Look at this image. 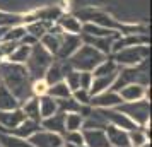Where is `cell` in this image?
Returning a JSON list of instances; mask_svg holds the SVG:
<instances>
[{"mask_svg": "<svg viewBox=\"0 0 152 147\" xmlns=\"http://www.w3.org/2000/svg\"><path fill=\"white\" fill-rule=\"evenodd\" d=\"M82 45V39H80V34H63L62 41H60V48H58V51H56V58L58 60H69L70 56L75 53L77 50H79V46Z\"/></svg>", "mask_w": 152, "mask_h": 147, "instance_id": "cell-9", "label": "cell"}, {"mask_svg": "<svg viewBox=\"0 0 152 147\" xmlns=\"http://www.w3.org/2000/svg\"><path fill=\"white\" fill-rule=\"evenodd\" d=\"M15 108H21V103L15 99V96L5 86L0 84V111H10Z\"/></svg>", "mask_w": 152, "mask_h": 147, "instance_id": "cell-19", "label": "cell"}, {"mask_svg": "<svg viewBox=\"0 0 152 147\" xmlns=\"http://www.w3.org/2000/svg\"><path fill=\"white\" fill-rule=\"evenodd\" d=\"M56 106L60 113H79V108H80V105L72 96L65 99H56Z\"/></svg>", "mask_w": 152, "mask_h": 147, "instance_id": "cell-28", "label": "cell"}, {"mask_svg": "<svg viewBox=\"0 0 152 147\" xmlns=\"http://www.w3.org/2000/svg\"><path fill=\"white\" fill-rule=\"evenodd\" d=\"M82 22H91V24H96V26H101V28L111 29V31H120L123 29L126 34H138L135 31H138V28L135 26H123V24H118L111 15H108L106 12H101V10H94V9H84V10H79L77 14H74Z\"/></svg>", "mask_w": 152, "mask_h": 147, "instance_id": "cell-2", "label": "cell"}, {"mask_svg": "<svg viewBox=\"0 0 152 147\" xmlns=\"http://www.w3.org/2000/svg\"><path fill=\"white\" fill-rule=\"evenodd\" d=\"M51 63H53V55L48 53L39 43H36L34 46H31V53H29L24 67L28 70L31 80H38V79L45 77V72L48 70Z\"/></svg>", "mask_w": 152, "mask_h": 147, "instance_id": "cell-4", "label": "cell"}, {"mask_svg": "<svg viewBox=\"0 0 152 147\" xmlns=\"http://www.w3.org/2000/svg\"><path fill=\"white\" fill-rule=\"evenodd\" d=\"M26 116L21 108H15L10 111H0V132H10L21 121H24Z\"/></svg>", "mask_w": 152, "mask_h": 147, "instance_id": "cell-11", "label": "cell"}, {"mask_svg": "<svg viewBox=\"0 0 152 147\" xmlns=\"http://www.w3.org/2000/svg\"><path fill=\"white\" fill-rule=\"evenodd\" d=\"M79 77H80V72L79 70H74V69H70L65 74V77H63V82L69 86V89L72 92L79 89Z\"/></svg>", "mask_w": 152, "mask_h": 147, "instance_id": "cell-30", "label": "cell"}, {"mask_svg": "<svg viewBox=\"0 0 152 147\" xmlns=\"http://www.w3.org/2000/svg\"><path fill=\"white\" fill-rule=\"evenodd\" d=\"M86 147H110L108 137L104 130L99 128H89V130H80Z\"/></svg>", "mask_w": 152, "mask_h": 147, "instance_id": "cell-12", "label": "cell"}, {"mask_svg": "<svg viewBox=\"0 0 152 147\" xmlns=\"http://www.w3.org/2000/svg\"><path fill=\"white\" fill-rule=\"evenodd\" d=\"M120 34H113V36H89V34H82L80 33V39L84 45H89L94 50L101 51L103 55H110L111 48H113V43Z\"/></svg>", "mask_w": 152, "mask_h": 147, "instance_id": "cell-8", "label": "cell"}, {"mask_svg": "<svg viewBox=\"0 0 152 147\" xmlns=\"http://www.w3.org/2000/svg\"><path fill=\"white\" fill-rule=\"evenodd\" d=\"M29 53H31V46H26V45L19 43V45L15 46L14 51H12V53L7 56V62L21 63V65H24V63H26V60H28Z\"/></svg>", "mask_w": 152, "mask_h": 147, "instance_id": "cell-25", "label": "cell"}, {"mask_svg": "<svg viewBox=\"0 0 152 147\" xmlns=\"http://www.w3.org/2000/svg\"><path fill=\"white\" fill-rule=\"evenodd\" d=\"M0 84L5 86L21 105L29 98H33V91H31L33 80L29 77L26 67L21 63H12L7 60L0 62Z\"/></svg>", "mask_w": 152, "mask_h": 147, "instance_id": "cell-1", "label": "cell"}, {"mask_svg": "<svg viewBox=\"0 0 152 147\" xmlns=\"http://www.w3.org/2000/svg\"><path fill=\"white\" fill-rule=\"evenodd\" d=\"M121 103H123V99L120 98V94L108 89V91H103L99 94H96V96H92L89 105L92 108H116Z\"/></svg>", "mask_w": 152, "mask_h": 147, "instance_id": "cell-10", "label": "cell"}, {"mask_svg": "<svg viewBox=\"0 0 152 147\" xmlns=\"http://www.w3.org/2000/svg\"><path fill=\"white\" fill-rule=\"evenodd\" d=\"M22 24V17L15 14H7V12H2L0 10V26H17Z\"/></svg>", "mask_w": 152, "mask_h": 147, "instance_id": "cell-31", "label": "cell"}, {"mask_svg": "<svg viewBox=\"0 0 152 147\" xmlns=\"http://www.w3.org/2000/svg\"><path fill=\"white\" fill-rule=\"evenodd\" d=\"M50 86L45 82V79H38V80H33V84H31V91H33V96L36 98H39V96H45L46 91H48Z\"/></svg>", "mask_w": 152, "mask_h": 147, "instance_id": "cell-32", "label": "cell"}, {"mask_svg": "<svg viewBox=\"0 0 152 147\" xmlns=\"http://www.w3.org/2000/svg\"><path fill=\"white\" fill-rule=\"evenodd\" d=\"M72 98L75 99L79 105H89L91 103V92L87 89H77V91L72 92Z\"/></svg>", "mask_w": 152, "mask_h": 147, "instance_id": "cell-33", "label": "cell"}, {"mask_svg": "<svg viewBox=\"0 0 152 147\" xmlns=\"http://www.w3.org/2000/svg\"><path fill=\"white\" fill-rule=\"evenodd\" d=\"M9 31V26H0V43L4 41V38H5V34H7Z\"/></svg>", "mask_w": 152, "mask_h": 147, "instance_id": "cell-35", "label": "cell"}, {"mask_svg": "<svg viewBox=\"0 0 152 147\" xmlns=\"http://www.w3.org/2000/svg\"><path fill=\"white\" fill-rule=\"evenodd\" d=\"M140 147H151V142H145L144 146H140Z\"/></svg>", "mask_w": 152, "mask_h": 147, "instance_id": "cell-36", "label": "cell"}, {"mask_svg": "<svg viewBox=\"0 0 152 147\" xmlns=\"http://www.w3.org/2000/svg\"><path fill=\"white\" fill-rule=\"evenodd\" d=\"M46 94L53 99H65V98H70L72 96V91L69 89V86L62 80V82H56V84L50 86Z\"/></svg>", "mask_w": 152, "mask_h": 147, "instance_id": "cell-26", "label": "cell"}, {"mask_svg": "<svg viewBox=\"0 0 152 147\" xmlns=\"http://www.w3.org/2000/svg\"><path fill=\"white\" fill-rule=\"evenodd\" d=\"M38 105H39V115H41V120L48 118V116H51V115H55V113L58 111L56 99L50 98L48 94L39 96V98H38Z\"/></svg>", "mask_w": 152, "mask_h": 147, "instance_id": "cell-21", "label": "cell"}, {"mask_svg": "<svg viewBox=\"0 0 152 147\" xmlns=\"http://www.w3.org/2000/svg\"><path fill=\"white\" fill-rule=\"evenodd\" d=\"M121 67H118L115 60H103L97 65L96 69L92 70V77H99V75H111V74H118Z\"/></svg>", "mask_w": 152, "mask_h": 147, "instance_id": "cell-24", "label": "cell"}, {"mask_svg": "<svg viewBox=\"0 0 152 147\" xmlns=\"http://www.w3.org/2000/svg\"><path fill=\"white\" fill-rule=\"evenodd\" d=\"M104 132H106L110 147H130L128 132L126 130H121V128H116V127H113V125H108L104 128Z\"/></svg>", "mask_w": 152, "mask_h": 147, "instance_id": "cell-15", "label": "cell"}, {"mask_svg": "<svg viewBox=\"0 0 152 147\" xmlns=\"http://www.w3.org/2000/svg\"><path fill=\"white\" fill-rule=\"evenodd\" d=\"M26 34V28L22 24H17V26H10L7 31V34L4 38V41H12V43H21L22 36Z\"/></svg>", "mask_w": 152, "mask_h": 147, "instance_id": "cell-29", "label": "cell"}, {"mask_svg": "<svg viewBox=\"0 0 152 147\" xmlns=\"http://www.w3.org/2000/svg\"><path fill=\"white\" fill-rule=\"evenodd\" d=\"M149 58V46L147 45H137V46H126L115 53L113 60L118 67H133Z\"/></svg>", "mask_w": 152, "mask_h": 147, "instance_id": "cell-6", "label": "cell"}, {"mask_svg": "<svg viewBox=\"0 0 152 147\" xmlns=\"http://www.w3.org/2000/svg\"><path fill=\"white\" fill-rule=\"evenodd\" d=\"M103 60H106V55H103L101 51L94 50L89 45H80L79 50L67 60V63L70 65V69L79 72H92Z\"/></svg>", "mask_w": 152, "mask_h": 147, "instance_id": "cell-3", "label": "cell"}, {"mask_svg": "<svg viewBox=\"0 0 152 147\" xmlns=\"http://www.w3.org/2000/svg\"><path fill=\"white\" fill-rule=\"evenodd\" d=\"M120 98L123 99V103H132V101H140V99H147L149 98V92L145 89V86L140 84H128L121 87L120 91Z\"/></svg>", "mask_w": 152, "mask_h": 147, "instance_id": "cell-13", "label": "cell"}, {"mask_svg": "<svg viewBox=\"0 0 152 147\" xmlns=\"http://www.w3.org/2000/svg\"><path fill=\"white\" fill-rule=\"evenodd\" d=\"M116 110L121 111L123 115H126L137 127L147 125L149 120H151V108H149V101L147 99L132 101V103H121V105L116 106Z\"/></svg>", "mask_w": 152, "mask_h": 147, "instance_id": "cell-5", "label": "cell"}, {"mask_svg": "<svg viewBox=\"0 0 152 147\" xmlns=\"http://www.w3.org/2000/svg\"><path fill=\"white\" fill-rule=\"evenodd\" d=\"M63 65L60 62H53L51 65L48 67V70L45 72V82L48 86H53L56 84V82H62L63 77H65V74L70 70V65L67 63V60H63Z\"/></svg>", "mask_w": 152, "mask_h": 147, "instance_id": "cell-14", "label": "cell"}, {"mask_svg": "<svg viewBox=\"0 0 152 147\" xmlns=\"http://www.w3.org/2000/svg\"><path fill=\"white\" fill-rule=\"evenodd\" d=\"M0 147H31V144L9 132H0Z\"/></svg>", "mask_w": 152, "mask_h": 147, "instance_id": "cell-23", "label": "cell"}, {"mask_svg": "<svg viewBox=\"0 0 152 147\" xmlns=\"http://www.w3.org/2000/svg\"><path fill=\"white\" fill-rule=\"evenodd\" d=\"M56 26L67 34H80L82 33V22L74 14H62L56 21Z\"/></svg>", "mask_w": 152, "mask_h": 147, "instance_id": "cell-17", "label": "cell"}, {"mask_svg": "<svg viewBox=\"0 0 152 147\" xmlns=\"http://www.w3.org/2000/svg\"><path fill=\"white\" fill-rule=\"evenodd\" d=\"M28 142L31 144V147H65L62 135L43 130V128H39L36 133H33L28 139Z\"/></svg>", "mask_w": 152, "mask_h": 147, "instance_id": "cell-7", "label": "cell"}, {"mask_svg": "<svg viewBox=\"0 0 152 147\" xmlns=\"http://www.w3.org/2000/svg\"><path fill=\"white\" fill-rule=\"evenodd\" d=\"M84 118L79 113H65V132H77L82 130Z\"/></svg>", "mask_w": 152, "mask_h": 147, "instance_id": "cell-27", "label": "cell"}, {"mask_svg": "<svg viewBox=\"0 0 152 147\" xmlns=\"http://www.w3.org/2000/svg\"><path fill=\"white\" fill-rule=\"evenodd\" d=\"M39 128H41V125H39L38 121H33V120L26 118L24 121H21L14 130H10L9 133H12V135H15V137H21V139L28 140L29 137H31L33 133H36Z\"/></svg>", "mask_w": 152, "mask_h": 147, "instance_id": "cell-18", "label": "cell"}, {"mask_svg": "<svg viewBox=\"0 0 152 147\" xmlns=\"http://www.w3.org/2000/svg\"><path fill=\"white\" fill-rule=\"evenodd\" d=\"M53 24H48V22H43V21H34V22H29V24H26L24 28H26V33L31 36H34L36 39L39 41L43 36L48 33V29L51 28Z\"/></svg>", "mask_w": 152, "mask_h": 147, "instance_id": "cell-22", "label": "cell"}, {"mask_svg": "<svg viewBox=\"0 0 152 147\" xmlns=\"http://www.w3.org/2000/svg\"><path fill=\"white\" fill-rule=\"evenodd\" d=\"M21 110L24 113V116L33 121H41V115H39V105H38V98H29L28 101H24L21 105Z\"/></svg>", "mask_w": 152, "mask_h": 147, "instance_id": "cell-20", "label": "cell"}, {"mask_svg": "<svg viewBox=\"0 0 152 147\" xmlns=\"http://www.w3.org/2000/svg\"><path fill=\"white\" fill-rule=\"evenodd\" d=\"M39 125H41L43 130H48V132L63 135V133H65V113L56 111L55 115H51L48 118L41 120Z\"/></svg>", "mask_w": 152, "mask_h": 147, "instance_id": "cell-16", "label": "cell"}, {"mask_svg": "<svg viewBox=\"0 0 152 147\" xmlns=\"http://www.w3.org/2000/svg\"><path fill=\"white\" fill-rule=\"evenodd\" d=\"M91 84H92V74H91V72H80V77H79V89H87V91H89Z\"/></svg>", "mask_w": 152, "mask_h": 147, "instance_id": "cell-34", "label": "cell"}]
</instances>
